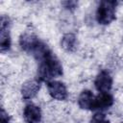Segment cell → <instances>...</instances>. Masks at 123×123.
<instances>
[{
    "mask_svg": "<svg viewBox=\"0 0 123 123\" xmlns=\"http://www.w3.org/2000/svg\"><path fill=\"white\" fill-rule=\"evenodd\" d=\"M37 69V79L41 82H50L62 74V66L57 57L49 50L39 60Z\"/></svg>",
    "mask_w": 123,
    "mask_h": 123,
    "instance_id": "obj_1",
    "label": "cell"
},
{
    "mask_svg": "<svg viewBox=\"0 0 123 123\" xmlns=\"http://www.w3.org/2000/svg\"><path fill=\"white\" fill-rule=\"evenodd\" d=\"M117 2L101 1L96 10V20L101 25H108L115 20V9Z\"/></svg>",
    "mask_w": 123,
    "mask_h": 123,
    "instance_id": "obj_2",
    "label": "cell"
},
{
    "mask_svg": "<svg viewBox=\"0 0 123 123\" xmlns=\"http://www.w3.org/2000/svg\"><path fill=\"white\" fill-rule=\"evenodd\" d=\"M0 49L1 52L4 53L11 48V35H10V18L8 16L2 15L1 16V23H0Z\"/></svg>",
    "mask_w": 123,
    "mask_h": 123,
    "instance_id": "obj_3",
    "label": "cell"
},
{
    "mask_svg": "<svg viewBox=\"0 0 123 123\" xmlns=\"http://www.w3.org/2000/svg\"><path fill=\"white\" fill-rule=\"evenodd\" d=\"M47 89L49 92V95L58 101H63L67 98L68 93L66 86L63 83L60 81H50L47 82Z\"/></svg>",
    "mask_w": 123,
    "mask_h": 123,
    "instance_id": "obj_4",
    "label": "cell"
},
{
    "mask_svg": "<svg viewBox=\"0 0 123 123\" xmlns=\"http://www.w3.org/2000/svg\"><path fill=\"white\" fill-rule=\"evenodd\" d=\"M41 81L38 79L27 80L21 86V96L24 100H30L34 98L40 89Z\"/></svg>",
    "mask_w": 123,
    "mask_h": 123,
    "instance_id": "obj_5",
    "label": "cell"
},
{
    "mask_svg": "<svg viewBox=\"0 0 123 123\" xmlns=\"http://www.w3.org/2000/svg\"><path fill=\"white\" fill-rule=\"evenodd\" d=\"M40 41L41 40H39L38 37L31 32H25L19 37V45L21 49L31 54L34 52Z\"/></svg>",
    "mask_w": 123,
    "mask_h": 123,
    "instance_id": "obj_6",
    "label": "cell"
},
{
    "mask_svg": "<svg viewBox=\"0 0 123 123\" xmlns=\"http://www.w3.org/2000/svg\"><path fill=\"white\" fill-rule=\"evenodd\" d=\"M94 86H95V88L100 93L109 92L112 86V78L111 77L108 71L102 70L96 76L94 81Z\"/></svg>",
    "mask_w": 123,
    "mask_h": 123,
    "instance_id": "obj_7",
    "label": "cell"
},
{
    "mask_svg": "<svg viewBox=\"0 0 123 123\" xmlns=\"http://www.w3.org/2000/svg\"><path fill=\"white\" fill-rule=\"evenodd\" d=\"M23 117L26 123H40L41 121L40 108L34 104L26 105L23 111Z\"/></svg>",
    "mask_w": 123,
    "mask_h": 123,
    "instance_id": "obj_8",
    "label": "cell"
},
{
    "mask_svg": "<svg viewBox=\"0 0 123 123\" xmlns=\"http://www.w3.org/2000/svg\"><path fill=\"white\" fill-rule=\"evenodd\" d=\"M112 104H113V97L109 92L99 93L97 96H95L92 111H95V110L103 111L111 107Z\"/></svg>",
    "mask_w": 123,
    "mask_h": 123,
    "instance_id": "obj_9",
    "label": "cell"
},
{
    "mask_svg": "<svg viewBox=\"0 0 123 123\" xmlns=\"http://www.w3.org/2000/svg\"><path fill=\"white\" fill-rule=\"evenodd\" d=\"M94 99H95V96L93 95V93L88 89H85L80 93L78 97V105L83 110L92 111Z\"/></svg>",
    "mask_w": 123,
    "mask_h": 123,
    "instance_id": "obj_10",
    "label": "cell"
},
{
    "mask_svg": "<svg viewBox=\"0 0 123 123\" xmlns=\"http://www.w3.org/2000/svg\"><path fill=\"white\" fill-rule=\"evenodd\" d=\"M61 46L66 52H73L77 48V37L72 33L64 34L61 39Z\"/></svg>",
    "mask_w": 123,
    "mask_h": 123,
    "instance_id": "obj_11",
    "label": "cell"
},
{
    "mask_svg": "<svg viewBox=\"0 0 123 123\" xmlns=\"http://www.w3.org/2000/svg\"><path fill=\"white\" fill-rule=\"evenodd\" d=\"M90 123H111L107 119L106 115L102 112H96L90 119Z\"/></svg>",
    "mask_w": 123,
    "mask_h": 123,
    "instance_id": "obj_12",
    "label": "cell"
},
{
    "mask_svg": "<svg viewBox=\"0 0 123 123\" xmlns=\"http://www.w3.org/2000/svg\"><path fill=\"white\" fill-rule=\"evenodd\" d=\"M11 117L8 114V112L2 108L1 109V113H0V123H10Z\"/></svg>",
    "mask_w": 123,
    "mask_h": 123,
    "instance_id": "obj_13",
    "label": "cell"
},
{
    "mask_svg": "<svg viewBox=\"0 0 123 123\" xmlns=\"http://www.w3.org/2000/svg\"><path fill=\"white\" fill-rule=\"evenodd\" d=\"M62 5L69 11H73L77 8L78 3L76 1H65V2H62Z\"/></svg>",
    "mask_w": 123,
    "mask_h": 123,
    "instance_id": "obj_14",
    "label": "cell"
}]
</instances>
